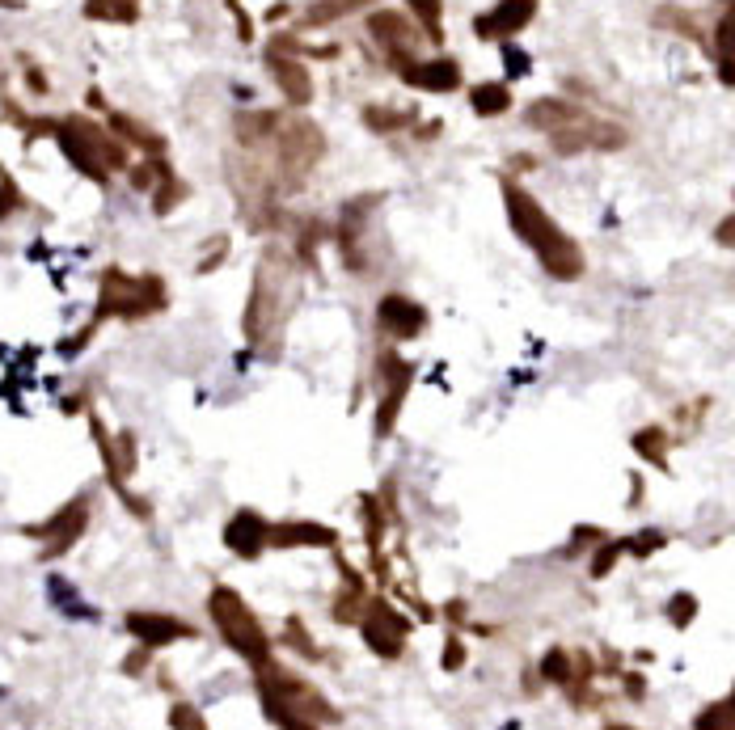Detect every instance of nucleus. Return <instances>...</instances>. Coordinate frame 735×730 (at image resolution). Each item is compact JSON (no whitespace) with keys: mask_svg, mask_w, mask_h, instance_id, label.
<instances>
[{"mask_svg":"<svg viewBox=\"0 0 735 730\" xmlns=\"http://www.w3.org/2000/svg\"><path fill=\"white\" fill-rule=\"evenodd\" d=\"M469 110L478 114V119H499V114L512 110V85L507 81H478L469 85Z\"/></svg>","mask_w":735,"mask_h":730,"instance_id":"nucleus-19","label":"nucleus"},{"mask_svg":"<svg viewBox=\"0 0 735 730\" xmlns=\"http://www.w3.org/2000/svg\"><path fill=\"white\" fill-rule=\"evenodd\" d=\"M617 730H621V726H617Z\"/></svg>","mask_w":735,"mask_h":730,"instance_id":"nucleus-47","label":"nucleus"},{"mask_svg":"<svg viewBox=\"0 0 735 730\" xmlns=\"http://www.w3.org/2000/svg\"><path fill=\"white\" fill-rule=\"evenodd\" d=\"M22 207H26L22 186L13 182V174H9V169H0V224H5V220H13Z\"/></svg>","mask_w":735,"mask_h":730,"instance_id":"nucleus-31","label":"nucleus"},{"mask_svg":"<svg viewBox=\"0 0 735 730\" xmlns=\"http://www.w3.org/2000/svg\"><path fill=\"white\" fill-rule=\"evenodd\" d=\"M271 144H275V174L284 190L300 186L317 169V161L326 157V131L305 114H284Z\"/></svg>","mask_w":735,"mask_h":730,"instance_id":"nucleus-5","label":"nucleus"},{"mask_svg":"<svg viewBox=\"0 0 735 730\" xmlns=\"http://www.w3.org/2000/svg\"><path fill=\"white\" fill-rule=\"evenodd\" d=\"M419 123V114H414V106H385V102H372L364 106V127L376 131V136H398V131L414 127Z\"/></svg>","mask_w":735,"mask_h":730,"instance_id":"nucleus-20","label":"nucleus"},{"mask_svg":"<svg viewBox=\"0 0 735 730\" xmlns=\"http://www.w3.org/2000/svg\"><path fill=\"white\" fill-rule=\"evenodd\" d=\"M621 549H626V545H605V549L596 553V562H592V574H596V579H600V574H609V566L617 562V553H621Z\"/></svg>","mask_w":735,"mask_h":730,"instance_id":"nucleus-39","label":"nucleus"},{"mask_svg":"<svg viewBox=\"0 0 735 730\" xmlns=\"http://www.w3.org/2000/svg\"><path fill=\"white\" fill-rule=\"evenodd\" d=\"M659 545H664V532H638V541H630L626 549H634L638 557H643V553H651V549H659Z\"/></svg>","mask_w":735,"mask_h":730,"instance_id":"nucleus-40","label":"nucleus"},{"mask_svg":"<svg viewBox=\"0 0 735 730\" xmlns=\"http://www.w3.org/2000/svg\"><path fill=\"white\" fill-rule=\"evenodd\" d=\"M440 131H444V123H440V119H431V123H414V136H419V140H436Z\"/></svg>","mask_w":735,"mask_h":730,"instance_id":"nucleus-43","label":"nucleus"},{"mask_svg":"<svg viewBox=\"0 0 735 730\" xmlns=\"http://www.w3.org/2000/svg\"><path fill=\"white\" fill-rule=\"evenodd\" d=\"M567 667H571V663H567V655H562V650H550V655H545V663H541V671H545L550 680H567V676H571Z\"/></svg>","mask_w":735,"mask_h":730,"instance_id":"nucleus-35","label":"nucleus"},{"mask_svg":"<svg viewBox=\"0 0 735 730\" xmlns=\"http://www.w3.org/2000/svg\"><path fill=\"white\" fill-rule=\"evenodd\" d=\"M634 452L647 460V465H655V469H668V431L664 427H643V431H634Z\"/></svg>","mask_w":735,"mask_h":730,"instance_id":"nucleus-26","label":"nucleus"},{"mask_svg":"<svg viewBox=\"0 0 735 730\" xmlns=\"http://www.w3.org/2000/svg\"><path fill=\"white\" fill-rule=\"evenodd\" d=\"M110 131L127 144V148H140L144 157H165V136L161 131H153L148 123H140V119H131V114H110Z\"/></svg>","mask_w":735,"mask_h":730,"instance_id":"nucleus-18","label":"nucleus"},{"mask_svg":"<svg viewBox=\"0 0 735 730\" xmlns=\"http://www.w3.org/2000/svg\"><path fill=\"white\" fill-rule=\"evenodd\" d=\"M267 536H271V524L262 520L258 511H237L229 520V528H224V541H229L241 557H254L262 545H267Z\"/></svg>","mask_w":735,"mask_h":730,"instance_id":"nucleus-17","label":"nucleus"},{"mask_svg":"<svg viewBox=\"0 0 735 730\" xmlns=\"http://www.w3.org/2000/svg\"><path fill=\"white\" fill-rule=\"evenodd\" d=\"M296 300H300V271H296L292 249L267 245L254 262L250 296H245V313H241L245 347L258 359H279L284 338H288V321L296 313Z\"/></svg>","mask_w":735,"mask_h":730,"instance_id":"nucleus-1","label":"nucleus"},{"mask_svg":"<svg viewBox=\"0 0 735 730\" xmlns=\"http://www.w3.org/2000/svg\"><path fill=\"white\" fill-rule=\"evenodd\" d=\"M364 30H368L372 47L385 55V64H389L393 72H402L410 60H419L423 47H427L423 30L414 26L406 13H398V9H372L368 22H364Z\"/></svg>","mask_w":735,"mask_h":730,"instance_id":"nucleus-8","label":"nucleus"},{"mask_svg":"<svg viewBox=\"0 0 735 730\" xmlns=\"http://www.w3.org/2000/svg\"><path fill=\"white\" fill-rule=\"evenodd\" d=\"M406 9L414 17V26L423 30L431 47L444 43V0H406Z\"/></svg>","mask_w":735,"mask_h":730,"instance_id":"nucleus-25","label":"nucleus"},{"mask_svg":"<svg viewBox=\"0 0 735 730\" xmlns=\"http://www.w3.org/2000/svg\"><path fill=\"white\" fill-rule=\"evenodd\" d=\"M414 376H419V363H410L398 342L376 355V389H381V401H376V418H372V435L376 439H389L398 431V418L410 401V389H414Z\"/></svg>","mask_w":735,"mask_h":730,"instance_id":"nucleus-6","label":"nucleus"},{"mask_svg":"<svg viewBox=\"0 0 735 730\" xmlns=\"http://www.w3.org/2000/svg\"><path fill=\"white\" fill-rule=\"evenodd\" d=\"M714 72H719L723 89H735V60H714Z\"/></svg>","mask_w":735,"mask_h":730,"instance_id":"nucleus-42","label":"nucleus"},{"mask_svg":"<svg viewBox=\"0 0 735 730\" xmlns=\"http://www.w3.org/2000/svg\"><path fill=\"white\" fill-rule=\"evenodd\" d=\"M668 612H672V621H676V625H689V621H693V612H697V604H693V595H676V600H672V608H668Z\"/></svg>","mask_w":735,"mask_h":730,"instance_id":"nucleus-36","label":"nucleus"},{"mask_svg":"<svg viewBox=\"0 0 735 730\" xmlns=\"http://www.w3.org/2000/svg\"><path fill=\"white\" fill-rule=\"evenodd\" d=\"M499 190H503L507 224H512V233L537 254L541 271L550 275V279H558V283L583 279V271H588V258H583V245L567 233V228H562L516 178H499Z\"/></svg>","mask_w":735,"mask_h":730,"instance_id":"nucleus-2","label":"nucleus"},{"mask_svg":"<svg viewBox=\"0 0 735 730\" xmlns=\"http://www.w3.org/2000/svg\"><path fill=\"white\" fill-rule=\"evenodd\" d=\"M81 13L89 17V22L136 26V22H140V0H85Z\"/></svg>","mask_w":735,"mask_h":730,"instance_id":"nucleus-23","label":"nucleus"},{"mask_svg":"<svg viewBox=\"0 0 735 730\" xmlns=\"http://www.w3.org/2000/svg\"><path fill=\"white\" fill-rule=\"evenodd\" d=\"M224 5H229L233 22H237V38H241V43H254V22H250V13H245V5H241V0H224Z\"/></svg>","mask_w":735,"mask_h":730,"instance_id":"nucleus-34","label":"nucleus"},{"mask_svg":"<svg viewBox=\"0 0 735 730\" xmlns=\"http://www.w3.org/2000/svg\"><path fill=\"white\" fill-rule=\"evenodd\" d=\"M85 520H89V494H77L68 507L55 511L43 528H30V532L43 536V541H51L47 545V557H55V553H64V549L77 545V536L85 532Z\"/></svg>","mask_w":735,"mask_h":730,"instance_id":"nucleus-14","label":"nucleus"},{"mask_svg":"<svg viewBox=\"0 0 735 730\" xmlns=\"http://www.w3.org/2000/svg\"><path fill=\"white\" fill-rule=\"evenodd\" d=\"M368 5H372V0H313V5L305 9V17H300V26L322 30V26H330V22H343V17L360 13V9H368Z\"/></svg>","mask_w":735,"mask_h":730,"instance_id":"nucleus-24","label":"nucleus"},{"mask_svg":"<svg viewBox=\"0 0 735 730\" xmlns=\"http://www.w3.org/2000/svg\"><path fill=\"white\" fill-rule=\"evenodd\" d=\"M583 114H588V110L575 106V102H567V98H537L529 110H524V123H529L533 131H545V136H554V131L579 123Z\"/></svg>","mask_w":735,"mask_h":730,"instance_id":"nucleus-15","label":"nucleus"},{"mask_svg":"<svg viewBox=\"0 0 735 730\" xmlns=\"http://www.w3.org/2000/svg\"><path fill=\"white\" fill-rule=\"evenodd\" d=\"M191 199V182H186L174 165H165L161 182L153 186V216H174V211Z\"/></svg>","mask_w":735,"mask_h":730,"instance_id":"nucleus-22","label":"nucleus"},{"mask_svg":"<svg viewBox=\"0 0 735 730\" xmlns=\"http://www.w3.org/2000/svg\"><path fill=\"white\" fill-rule=\"evenodd\" d=\"M212 617H216V625L224 629V638H229L241 655H250V659H258L262 650H267V638H262V629H258V621L245 612V604L237 600L233 591H216L212 595Z\"/></svg>","mask_w":735,"mask_h":730,"instance_id":"nucleus-10","label":"nucleus"},{"mask_svg":"<svg viewBox=\"0 0 735 730\" xmlns=\"http://www.w3.org/2000/svg\"><path fill=\"white\" fill-rule=\"evenodd\" d=\"M322 241H330V224H322V220L296 224V245H292L296 266H309V271H317V262H322Z\"/></svg>","mask_w":735,"mask_h":730,"instance_id":"nucleus-21","label":"nucleus"},{"mask_svg":"<svg viewBox=\"0 0 735 730\" xmlns=\"http://www.w3.org/2000/svg\"><path fill=\"white\" fill-rule=\"evenodd\" d=\"M22 72H26V85H30V93H47V76H43V68L34 64V60H22Z\"/></svg>","mask_w":735,"mask_h":730,"instance_id":"nucleus-37","label":"nucleus"},{"mask_svg":"<svg viewBox=\"0 0 735 730\" xmlns=\"http://www.w3.org/2000/svg\"><path fill=\"white\" fill-rule=\"evenodd\" d=\"M93 406H89V393H72V397H64V414H89Z\"/></svg>","mask_w":735,"mask_h":730,"instance_id":"nucleus-41","label":"nucleus"},{"mask_svg":"<svg viewBox=\"0 0 735 730\" xmlns=\"http://www.w3.org/2000/svg\"><path fill=\"white\" fill-rule=\"evenodd\" d=\"M398 81L419 93H457L465 85V76L452 55H419V60H410L398 72Z\"/></svg>","mask_w":735,"mask_h":730,"instance_id":"nucleus-12","label":"nucleus"},{"mask_svg":"<svg viewBox=\"0 0 735 730\" xmlns=\"http://www.w3.org/2000/svg\"><path fill=\"white\" fill-rule=\"evenodd\" d=\"M275 545H334V532L322 524H279L271 528Z\"/></svg>","mask_w":735,"mask_h":730,"instance_id":"nucleus-27","label":"nucleus"},{"mask_svg":"<svg viewBox=\"0 0 735 730\" xmlns=\"http://www.w3.org/2000/svg\"><path fill=\"white\" fill-rule=\"evenodd\" d=\"M279 123H284V114H279V110H241L233 119V136H237V144L245 152H258L262 144L275 140Z\"/></svg>","mask_w":735,"mask_h":730,"instance_id":"nucleus-16","label":"nucleus"},{"mask_svg":"<svg viewBox=\"0 0 735 730\" xmlns=\"http://www.w3.org/2000/svg\"><path fill=\"white\" fill-rule=\"evenodd\" d=\"M381 207V195H355L338 207V220L330 224V241L338 249V262L347 266L351 275H372L376 266L364 249V237H368V216Z\"/></svg>","mask_w":735,"mask_h":730,"instance_id":"nucleus-7","label":"nucleus"},{"mask_svg":"<svg viewBox=\"0 0 735 730\" xmlns=\"http://www.w3.org/2000/svg\"><path fill=\"white\" fill-rule=\"evenodd\" d=\"M431 325V313L423 300H414L410 292H385L381 300H376V330H381L389 342H414L423 338Z\"/></svg>","mask_w":735,"mask_h":730,"instance_id":"nucleus-9","label":"nucleus"},{"mask_svg":"<svg viewBox=\"0 0 735 730\" xmlns=\"http://www.w3.org/2000/svg\"><path fill=\"white\" fill-rule=\"evenodd\" d=\"M127 625L136 629L144 642H174V638H186V625L169 621V617H131Z\"/></svg>","mask_w":735,"mask_h":730,"instance_id":"nucleus-28","label":"nucleus"},{"mask_svg":"<svg viewBox=\"0 0 735 730\" xmlns=\"http://www.w3.org/2000/svg\"><path fill=\"white\" fill-rule=\"evenodd\" d=\"M165 157H144L140 165H131L127 169V182H131V190H140V195H153V186L161 182V174H165Z\"/></svg>","mask_w":735,"mask_h":730,"instance_id":"nucleus-30","label":"nucleus"},{"mask_svg":"<svg viewBox=\"0 0 735 730\" xmlns=\"http://www.w3.org/2000/svg\"><path fill=\"white\" fill-rule=\"evenodd\" d=\"M85 98H89V106H93V110H106V102H102V89H89Z\"/></svg>","mask_w":735,"mask_h":730,"instance_id":"nucleus-45","label":"nucleus"},{"mask_svg":"<svg viewBox=\"0 0 735 730\" xmlns=\"http://www.w3.org/2000/svg\"><path fill=\"white\" fill-rule=\"evenodd\" d=\"M55 144L68 157V165L85 174L89 182L106 186L110 174H127L131 169V148L115 136V131H106L102 123L85 119V114H68L55 127Z\"/></svg>","mask_w":735,"mask_h":730,"instance_id":"nucleus-3","label":"nucleus"},{"mask_svg":"<svg viewBox=\"0 0 735 730\" xmlns=\"http://www.w3.org/2000/svg\"><path fill=\"white\" fill-rule=\"evenodd\" d=\"M169 309V287L161 275H127L123 266H106L98 275V304H93V325L106 321H148Z\"/></svg>","mask_w":735,"mask_h":730,"instance_id":"nucleus-4","label":"nucleus"},{"mask_svg":"<svg viewBox=\"0 0 735 730\" xmlns=\"http://www.w3.org/2000/svg\"><path fill=\"white\" fill-rule=\"evenodd\" d=\"M503 68H507V81H520V76H529V72H533L529 51H520V47H512V43H503Z\"/></svg>","mask_w":735,"mask_h":730,"instance_id":"nucleus-33","label":"nucleus"},{"mask_svg":"<svg viewBox=\"0 0 735 730\" xmlns=\"http://www.w3.org/2000/svg\"><path fill=\"white\" fill-rule=\"evenodd\" d=\"M537 9V0H495L486 13L474 17V34L482 43H512L520 30H529Z\"/></svg>","mask_w":735,"mask_h":730,"instance_id":"nucleus-11","label":"nucleus"},{"mask_svg":"<svg viewBox=\"0 0 735 730\" xmlns=\"http://www.w3.org/2000/svg\"><path fill=\"white\" fill-rule=\"evenodd\" d=\"M533 165H537V157H524V152H520V157L512 161V169H516V174H524V169H533Z\"/></svg>","mask_w":735,"mask_h":730,"instance_id":"nucleus-44","label":"nucleus"},{"mask_svg":"<svg viewBox=\"0 0 735 730\" xmlns=\"http://www.w3.org/2000/svg\"><path fill=\"white\" fill-rule=\"evenodd\" d=\"M229 254H233V241H229V237H212V241H207V254L199 258V275L220 271L224 258H229Z\"/></svg>","mask_w":735,"mask_h":730,"instance_id":"nucleus-32","label":"nucleus"},{"mask_svg":"<svg viewBox=\"0 0 735 730\" xmlns=\"http://www.w3.org/2000/svg\"><path fill=\"white\" fill-rule=\"evenodd\" d=\"M643 498V477H634V486H630V503H638Z\"/></svg>","mask_w":735,"mask_h":730,"instance_id":"nucleus-46","label":"nucleus"},{"mask_svg":"<svg viewBox=\"0 0 735 730\" xmlns=\"http://www.w3.org/2000/svg\"><path fill=\"white\" fill-rule=\"evenodd\" d=\"M267 72H271L275 89L284 93V102H288L292 110H305V106L313 102V72H309V64L300 60V55H288V51L267 47Z\"/></svg>","mask_w":735,"mask_h":730,"instance_id":"nucleus-13","label":"nucleus"},{"mask_svg":"<svg viewBox=\"0 0 735 730\" xmlns=\"http://www.w3.org/2000/svg\"><path fill=\"white\" fill-rule=\"evenodd\" d=\"M714 60H735V0H727L714 22Z\"/></svg>","mask_w":735,"mask_h":730,"instance_id":"nucleus-29","label":"nucleus"},{"mask_svg":"<svg viewBox=\"0 0 735 730\" xmlns=\"http://www.w3.org/2000/svg\"><path fill=\"white\" fill-rule=\"evenodd\" d=\"M714 241H719L723 249H735V211H731V216H723L719 224H714Z\"/></svg>","mask_w":735,"mask_h":730,"instance_id":"nucleus-38","label":"nucleus"}]
</instances>
